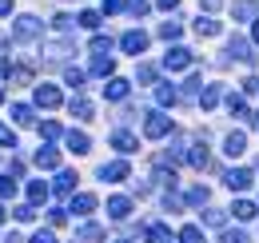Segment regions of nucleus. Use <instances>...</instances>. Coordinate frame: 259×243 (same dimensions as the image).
<instances>
[{
    "mask_svg": "<svg viewBox=\"0 0 259 243\" xmlns=\"http://www.w3.org/2000/svg\"><path fill=\"white\" fill-rule=\"evenodd\" d=\"M40 36V20L36 16H20L16 28H12V44H24V40H36Z\"/></svg>",
    "mask_w": 259,
    "mask_h": 243,
    "instance_id": "f257e3e1",
    "label": "nucleus"
},
{
    "mask_svg": "<svg viewBox=\"0 0 259 243\" xmlns=\"http://www.w3.org/2000/svg\"><path fill=\"white\" fill-rule=\"evenodd\" d=\"M188 64H192V52H188V48H167V56H163V68H167V72H184Z\"/></svg>",
    "mask_w": 259,
    "mask_h": 243,
    "instance_id": "f03ea898",
    "label": "nucleus"
},
{
    "mask_svg": "<svg viewBox=\"0 0 259 243\" xmlns=\"http://www.w3.org/2000/svg\"><path fill=\"white\" fill-rule=\"evenodd\" d=\"M144 132H148V136H167V132H171V120H167L163 112H152L148 124H144Z\"/></svg>",
    "mask_w": 259,
    "mask_h": 243,
    "instance_id": "7ed1b4c3",
    "label": "nucleus"
},
{
    "mask_svg": "<svg viewBox=\"0 0 259 243\" xmlns=\"http://www.w3.org/2000/svg\"><path fill=\"white\" fill-rule=\"evenodd\" d=\"M36 104H40V108H56V104H60V88L40 84V88H36Z\"/></svg>",
    "mask_w": 259,
    "mask_h": 243,
    "instance_id": "20e7f679",
    "label": "nucleus"
},
{
    "mask_svg": "<svg viewBox=\"0 0 259 243\" xmlns=\"http://www.w3.org/2000/svg\"><path fill=\"white\" fill-rule=\"evenodd\" d=\"M224 180H227V187H231V191H243V187L251 183V172H247V168H231Z\"/></svg>",
    "mask_w": 259,
    "mask_h": 243,
    "instance_id": "39448f33",
    "label": "nucleus"
},
{
    "mask_svg": "<svg viewBox=\"0 0 259 243\" xmlns=\"http://www.w3.org/2000/svg\"><path fill=\"white\" fill-rule=\"evenodd\" d=\"M144 48H148V36H144V32H128V36H124V52L136 56V52H144Z\"/></svg>",
    "mask_w": 259,
    "mask_h": 243,
    "instance_id": "423d86ee",
    "label": "nucleus"
},
{
    "mask_svg": "<svg viewBox=\"0 0 259 243\" xmlns=\"http://www.w3.org/2000/svg\"><path fill=\"white\" fill-rule=\"evenodd\" d=\"M100 176H104V180H124V176H128V164H124V159L104 164V168H100Z\"/></svg>",
    "mask_w": 259,
    "mask_h": 243,
    "instance_id": "0eeeda50",
    "label": "nucleus"
},
{
    "mask_svg": "<svg viewBox=\"0 0 259 243\" xmlns=\"http://www.w3.org/2000/svg\"><path fill=\"white\" fill-rule=\"evenodd\" d=\"M128 212H132V204L124 199V195H116V199H108V215H112V219H124Z\"/></svg>",
    "mask_w": 259,
    "mask_h": 243,
    "instance_id": "6e6552de",
    "label": "nucleus"
},
{
    "mask_svg": "<svg viewBox=\"0 0 259 243\" xmlns=\"http://www.w3.org/2000/svg\"><path fill=\"white\" fill-rule=\"evenodd\" d=\"M68 148H72V152H88V148H92V140H88V136H84V132H68Z\"/></svg>",
    "mask_w": 259,
    "mask_h": 243,
    "instance_id": "1a4fd4ad",
    "label": "nucleus"
},
{
    "mask_svg": "<svg viewBox=\"0 0 259 243\" xmlns=\"http://www.w3.org/2000/svg\"><path fill=\"white\" fill-rule=\"evenodd\" d=\"M112 144H116L120 152H136V136H132V132H112Z\"/></svg>",
    "mask_w": 259,
    "mask_h": 243,
    "instance_id": "9d476101",
    "label": "nucleus"
},
{
    "mask_svg": "<svg viewBox=\"0 0 259 243\" xmlns=\"http://www.w3.org/2000/svg\"><path fill=\"white\" fill-rule=\"evenodd\" d=\"M36 164H40V168H56V164H60L56 148H40V152H36Z\"/></svg>",
    "mask_w": 259,
    "mask_h": 243,
    "instance_id": "9b49d317",
    "label": "nucleus"
},
{
    "mask_svg": "<svg viewBox=\"0 0 259 243\" xmlns=\"http://www.w3.org/2000/svg\"><path fill=\"white\" fill-rule=\"evenodd\" d=\"M148 243H171V231L163 223H156V227H148Z\"/></svg>",
    "mask_w": 259,
    "mask_h": 243,
    "instance_id": "f8f14e48",
    "label": "nucleus"
},
{
    "mask_svg": "<svg viewBox=\"0 0 259 243\" xmlns=\"http://www.w3.org/2000/svg\"><path fill=\"white\" fill-rule=\"evenodd\" d=\"M92 208H96V199H92V195H76V199H72V212H76V215H88Z\"/></svg>",
    "mask_w": 259,
    "mask_h": 243,
    "instance_id": "ddd939ff",
    "label": "nucleus"
},
{
    "mask_svg": "<svg viewBox=\"0 0 259 243\" xmlns=\"http://www.w3.org/2000/svg\"><path fill=\"white\" fill-rule=\"evenodd\" d=\"M195 32H199V36H215V32H220V24H215L211 16H199V20H195Z\"/></svg>",
    "mask_w": 259,
    "mask_h": 243,
    "instance_id": "4468645a",
    "label": "nucleus"
},
{
    "mask_svg": "<svg viewBox=\"0 0 259 243\" xmlns=\"http://www.w3.org/2000/svg\"><path fill=\"white\" fill-rule=\"evenodd\" d=\"M104 96H108V100H124V96H128V84H124V80H112V84L104 88Z\"/></svg>",
    "mask_w": 259,
    "mask_h": 243,
    "instance_id": "2eb2a0df",
    "label": "nucleus"
},
{
    "mask_svg": "<svg viewBox=\"0 0 259 243\" xmlns=\"http://www.w3.org/2000/svg\"><path fill=\"white\" fill-rule=\"evenodd\" d=\"M255 16V0H239L235 4V20H251Z\"/></svg>",
    "mask_w": 259,
    "mask_h": 243,
    "instance_id": "dca6fc26",
    "label": "nucleus"
},
{
    "mask_svg": "<svg viewBox=\"0 0 259 243\" xmlns=\"http://www.w3.org/2000/svg\"><path fill=\"white\" fill-rule=\"evenodd\" d=\"M227 52H231V56H243V60H251V44H247V40H231V44H227Z\"/></svg>",
    "mask_w": 259,
    "mask_h": 243,
    "instance_id": "f3484780",
    "label": "nucleus"
},
{
    "mask_svg": "<svg viewBox=\"0 0 259 243\" xmlns=\"http://www.w3.org/2000/svg\"><path fill=\"white\" fill-rule=\"evenodd\" d=\"M72 116H80V120H92V104L80 96V100H72Z\"/></svg>",
    "mask_w": 259,
    "mask_h": 243,
    "instance_id": "a211bd4d",
    "label": "nucleus"
},
{
    "mask_svg": "<svg viewBox=\"0 0 259 243\" xmlns=\"http://www.w3.org/2000/svg\"><path fill=\"white\" fill-rule=\"evenodd\" d=\"M52 187H56V191H72V187H76V172H60Z\"/></svg>",
    "mask_w": 259,
    "mask_h": 243,
    "instance_id": "6ab92c4d",
    "label": "nucleus"
},
{
    "mask_svg": "<svg viewBox=\"0 0 259 243\" xmlns=\"http://www.w3.org/2000/svg\"><path fill=\"white\" fill-rule=\"evenodd\" d=\"M243 148H247V140H243L239 132H231V136H227V155H239Z\"/></svg>",
    "mask_w": 259,
    "mask_h": 243,
    "instance_id": "aec40b11",
    "label": "nucleus"
},
{
    "mask_svg": "<svg viewBox=\"0 0 259 243\" xmlns=\"http://www.w3.org/2000/svg\"><path fill=\"white\" fill-rule=\"evenodd\" d=\"M28 199H32V204H40V199H48V183H28Z\"/></svg>",
    "mask_w": 259,
    "mask_h": 243,
    "instance_id": "412c9836",
    "label": "nucleus"
},
{
    "mask_svg": "<svg viewBox=\"0 0 259 243\" xmlns=\"http://www.w3.org/2000/svg\"><path fill=\"white\" fill-rule=\"evenodd\" d=\"M188 159H192L195 168H207V148H203V144H195V148H192V155H188Z\"/></svg>",
    "mask_w": 259,
    "mask_h": 243,
    "instance_id": "4be33fe9",
    "label": "nucleus"
},
{
    "mask_svg": "<svg viewBox=\"0 0 259 243\" xmlns=\"http://www.w3.org/2000/svg\"><path fill=\"white\" fill-rule=\"evenodd\" d=\"M112 68H116V60H112V56H100V60L92 64V72H96V76H108Z\"/></svg>",
    "mask_w": 259,
    "mask_h": 243,
    "instance_id": "5701e85b",
    "label": "nucleus"
},
{
    "mask_svg": "<svg viewBox=\"0 0 259 243\" xmlns=\"http://www.w3.org/2000/svg\"><path fill=\"white\" fill-rule=\"evenodd\" d=\"M156 100H160V104H176V88H171V84H160V88H156Z\"/></svg>",
    "mask_w": 259,
    "mask_h": 243,
    "instance_id": "b1692460",
    "label": "nucleus"
},
{
    "mask_svg": "<svg viewBox=\"0 0 259 243\" xmlns=\"http://www.w3.org/2000/svg\"><path fill=\"white\" fill-rule=\"evenodd\" d=\"M180 243H203V231H199V227H184V231H180Z\"/></svg>",
    "mask_w": 259,
    "mask_h": 243,
    "instance_id": "393cba45",
    "label": "nucleus"
},
{
    "mask_svg": "<svg viewBox=\"0 0 259 243\" xmlns=\"http://www.w3.org/2000/svg\"><path fill=\"white\" fill-rule=\"evenodd\" d=\"M12 120H20V124H32V108H28V104H16V108H12Z\"/></svg>",
    "mask_w": 259,
    "mask_h": 243,
    "instance_id": "a878e982",
    "label": "nucleus"
},
{
    "mask_svg": "<svg viewBox=\"0 0 259 243\" xmlns=\"http://www.w3.org/2000/svg\"><path fill=\"white\" fill-rule=\"evenodd\" d=\"M235 215H239V219H251V215H255V204H251V199H239V204H235Z\"/></svg>",
    "mask_w": 259,
    "mask_h": 243,
    "instance_id": "bb28decb",
    "label": "nucleus"
},
{
    "mask_svg": "<svg viewBox=\"0 0 259 243\" xmlns=\"http://www.w3.org/2000/svg\"><path fill=\"white\" fill-rule=\"evenodd\" d=\"M92 52H96V56L112 52V40H108V36H96V40H92Z\"/></svg>",
    "mask_w": 259,
    "mask_h": 243,
    "instance_id": "cd10ccee",
    "label": "nucleus"
},
{
    "mask_svg": "<svg viewBox=\"0 0 259 243\" xmlns=\"http://www.w3.org/2000/svg\"><path fill=\"white\" fill-rule=\"evenodd\" d=\"M180 32H184V28H180V24H176V20H167V24H163V28H160V36H163V40H176V36H180Z\"/></svg>",
    "mask_w": 259,
    "mask_h": 243,
    "instance_id": "c85d7f7f",
    "label": "nucleus"
},
{
    "mask_svg": "<svg viewBox=\"0 0 259 243\" xmlns=\"http://www.w3.org/2000/svg\"><path fill=\"white\" fill-rule=\"evenodd\" d=\"M220 92L224 88H207L203 92V108H215V104H220Z\"/></svg>",
    "mask_w": 259,
    "mask_h": 243,
    "instance_id": "c756f323",
    "label": "nucleus"
},
{
    "mask_svg": "<svg viewBox=\"0 0 259 243\" xmlns=\"http://www.w3.org/2000/svg\"><path fill=\"white\" fill-rule=\"evenodd\" d=\"M203 199H207V187H192L188 191V204H203Z\"/></svg>",
    "mask_w": 259,
    "mask_h": 243,
    "instance_id": "7c9ffc66",
    "label": "nucleus"
},
{
    "mask_svg": "<svg viewBox=\"0 0 259 243\" xmlns=\"http://www.w3.org/2000/svg\"><path fill=\"white\" fill-rule=\"evenodd\" d=\"M128 0H104V12H124Z\"/></svg>",
    "mask_w": 259,
    "mask_h": 243,
    "instance_id": "2f4dec72",
    "label": "nucleus"
},
{
    "mask_svg": "<svg viewBox=\"0 0 259 243\" xmlns=\"http://www.w3.org/2000/svg\"><path fill=\"white\" fill-rule=\"evenodd\" d=\"M80 24H84V28H96L100 16H96V12H80Z\"/></svg>",
    "mask_w": 259,
    "mask_h": 243,
    "instance_id": "473e14b6",
    "label": "nucleus"
},
{
    "mask_svg": "<svg viewBox=\"0 0 259 243\" xmlns=\"http://www.w3.org/2000/svg\"><path fill=\"white\" fill-rule=\"evenodd\" d=\"M128 8H132V12H136V16H144V12L152 8V4H148V0H128Z\"/></svg>",
    "mask_w": 259,
    "mask_h": 243,
    "instance_id": "72a5a7b5",
    "label": "nucleus"
},
{
    "mask_svg": "<svg viewBox=\"0 0 259 243\" xmlns=\"http://www.w3.org/2000/svg\"><path fill=\"white\" fill-rule=\"evenodd\" d=\"M12 191H16V180H8V176H4V180H0V199H4V195H12Z\"/></svg>",
    "mask_w": 259,
    "mask_h": 243,
    "instance_id": "f704fd0d",
    "label": "nucleus"
},
{
    "mask_svg": "<svg viewBox=\"0 0 259 243\" xmlns=\"http://www.w3.org/2000/svg\"><path fill=\"white\" fill-rule=\"evenodd\" d=\"M68 84H72V88H80V84H84V72H76V68H68Z\"/></svg>",
    "mask_w": 259,
    "mask_h": 243,
    "instance_id": "c9c22d12",
    "label": "nucleus"
},
{
    "mask_svg": "<svg viewBox=\"0 0 259 243\" xmlns=\"http://www.w3.org/2000/svg\"><path fill=\"white\" fill-rule=\"evenodd\" d=\"M224 243H247V235H243V231H227Z\"/></svg>",
    "mask_w": 259,
    "mask_h": 243,
    "instance_id": "e433bc0d",
    "label": "nucleus"
},
{
    "mask_svg": "<svg viewBox=\"0 0 259 243\" xmlns=\"http://www.w3.org/2000/svg\"><path fill=\"white\" fill-rule=\"evenodd\" d=\"M140 80H144V84H152V80H156V68H148V64H144V68H140Z\"/></svg>",
    "mask_w": 259,
    "mask_h": 243,
    "instance_id": "4c0bfd02",
    "label": "nucleus"
},
{
    "mask_svg": "<svg viewBox=\"0 0 259 243\" xmlns=\"http://www.w3.org/2000/svg\"><path fill=\"white\" fill-rule=\"evenodd\" d=\"M0 144H4V148H12V144H16V136H12L8 128H0Z\"/></svg>",
    "mask_w": 259,
    "mask_h": 243,
    "instance_id": "58836bf2",
    "label": "nucleus"
},
{
    "mask_svg": "<svg viewBox=\"0 0 259 243\" xmlns=\"http://www.w3.org/2000/svg\"><path fill=\"white\" fill-rule=\"evenodd\" d=\"M40 132H44V136H60V124L48 120V124H40Z\"/></svg>",
    "mask_w": 259,
    "mask_h": 243,
    "instance_id": "ea45409f",
    "label": "nucleus"
},
{
    "mask_svg": "<svg viewBox=\"0 0 259 243\" xmlns=\"http://www.w3.org/2000/svg\"><path fill=\"white\" fill-rule=\"evenodd\" d=\"M207 223L211 227H224V212H207Z\"/></svg>",
    "mask_w": 259,
    "mask_h": 243,
    "instance_id": "a19ab883",
    "label": "nucleus"
},
{
    "mask_svg": "<svg viewBox=\"0 0 259 243\" xmlns=\"http://www.w3.org/2000/svg\"><path fill=\"white\" fill-rule=\"evenodd\" d=\"M52 24H56V28H60V32H68V28H72V16H56Z\"/></svg>",
    "mask_w": 259,
    "mask_h": 243,
    "instance_id": "79ce46f5",
    "label": "nucleus"
},
{
    "mask_svg": "<svg viewBox=\"0 0 259 243\" xmlns=\"http://www.w3.org/2000/svg\"><path fill=\"white\" fill-rule=\"evenodd\" d=\"M32 243H56V239H52L48 231H40V235H32Z\"/></svg>",
    "mask_w": 259,
    "mask_h": 243,
    "instance_id": "37998d69",
    "label": "nucleus"
},
{
    "mask_svg": "<svg viewBox=\"0 0 259 243\" xmlns=\"http://www.w3.org/2000/svg\"><path fill=\"white\" fill-rule=\"evenodd\" d=\"M220 4H224V0H203V8H207V12H220Z\"/></svg>",
    "mask_w": 259,
    "mask_h": 243,
    "instance_id": "c03bdc74",
    "label": "nucleus"
},
{
    "mask_svg": "<svg viewBox=\"0 0 259 243\" xmlns=\"http://www.w3.org/2000/svg\"><path fill=\"white\" fill-rule=\"evenodd\" d=\"M4 76H12V64L8 60H0V80H4Z\"/></svg>",
    "mask_w": 259,
    "mask_h": 243,
    "instance_id": "a18cd8bd",
    "label": "nucleus"
},
{
    "mask_svg": "<svg viewBox=\"0 0 259 243\" xmlns=\"http://www.w3.org/2000/svg\"><path fill=\"white\" fill-rule=\"evenodd\" d=\"M12 12V0H0V16H8Z\"/></svg>",
    "mask_w": 259,
    "mask_h": 243,
    "instance_id": "49530a36",
    "label": "nucleus"
},
{
    "mask_svg": "<svg viewBox=\"0 0 259 243\" xmlns=\"http://www.w3.org/2000/svg\"><path fill=\"white\" fill-rule=\"evenodd\" d=\"M176 4H180V0H160V8H176Z\"/></svg>",
    "mask_w": 259,
    "mask_h": 243,
    "instance_id": "de8ad7c7",
    "label": "nucleus"
},
{
    "mask_svg": "<svg viewBox=\"0 0 259 243\" xmlns=\"http://www.w3.org/2000/svg\"><path fill=\"white\" fill-rule=\"evenodd\" d=\"M251 36H255V44H259V24H255V32H251Z\"/></svg>",
    "mask_w": 259,
    "mask_h": 243,
    "instance_id": "09e8293b",
    "label": "nucleus"
},
{
    "mask_svg": "<svg viewBox=\"0 0 259 243\" xmlns=\"http://www.w3.org/2000/svg\"><path fill=\"white\" fill-rule=\"evenodd\" d=\"M0 219H4V208H0Z\"/></svg>",
    "mask_w": 259,
    "mask_h": 243,
    "instance_id": "8fccbe9b",
    "label": "nucleus"
}]
</instances>
